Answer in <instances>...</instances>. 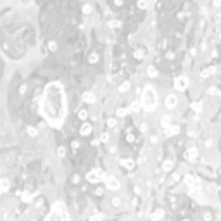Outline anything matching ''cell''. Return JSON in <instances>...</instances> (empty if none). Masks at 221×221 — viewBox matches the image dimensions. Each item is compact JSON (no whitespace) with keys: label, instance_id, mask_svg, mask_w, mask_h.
Listing matches in <instances>:
<instances>
[{"label":"cell","instance_id":"cell-3","mask_svg":"<svg viewBox=\"0 0 221 221\" xmlns=\"http://www.w3.org/2000/svg\"><path fill=\"white\" fill-rule=\"evenodd\" d=\"M105 176H107V175H104L102 169H92V171L86 173V180H88L90 183H99V182L105 180Z\"/></svg>","mask_w":221,"mask_h":221},{"label":"cell","instance_id":"cell-52","mask_svg":"<svg viewBox=\"0 0 221 221\" xmlns=\"http://www.w3.org/2000/svg\"><path fill=\"white\" fill-rule=\"evenodd\" d=\"M109 152H111V154H116V152H118V149H116V147H109Z\"/></svg>","mask_w":221,"mask_h":221},{"label":"cell","instance_id":"cell-33","mask_svg":"<svg viewBox=\"0 0 221 221\" xmlns=\"http://www.w3.org/2000/svg\"><path fill=\"white\" fill-rule=\"evenodd\" d=\"M213 145H214V140H213V138H206V140H204V147H206V149H211Z\"/></svg>","mask_w":221,"mask_h":221},{"label":"cell","instance_id":"cell-27","mask_svg":"<svg viewBox=\"0 0 221 221\" xmlns=\"http://www.w3.org/2000/svg\"><path fill=\"white\" fill-rule=\"evenodd\" d=\"M47 47H48L50 52H55V50H57V41H55V40H50V41L47 43Z\"/></svg>","mask_w":221,"mask_h":221},{"label":"cell","instance_id":"cell-9","mask_svg":"<svg viewBox=\"0 0 221 221\" xmlns=\"http://www.w3.org/2000/svg\"><path fill=\"white\" fill-rule=\"evenodd\" d=\"M81 99H83V102H86V104H95V102H97V97H95V93H92V92H85Z\"/></svg>","mask_w":221,"mask_h":221},{"label":"cell","instance_id":"cell-41","mask_svg":"<svg viewBox=\"0 0 221 221\" xmlns=\"http://www.w3.org/2000/svg\"><path fill=\"white\" fill-rule=\"evenodd\" d=\"M57 156H59V157H64V156H66V149H64V147H59V149H57Z\"/></svg>","mask_w":221,"mask_h":221},{"label":"cell","instance_id":"cell-36","mask_svg":"<svg viewBox=\"0 0 221 221\" xmlns=\"http://www.w3.org/2000/svg\"><path fill=\"white\" fill-rule=\"evenodd\" d=\"M112 206L114 207H121V199L119 197H112Z\"/></svg>","mask_w":221,"mask_h":221},{"label":"cell","instance_id":"cell-45","mask_svg":"<svg viewBox=\"0 0 221 221\" xmlns=\"http://www.w3.org/2000/svg\"><path fill=\"white\" fill-rule=\"evenodd\" d=\"M41 206H43V201H41V199H38V201H36V204H35V207H36V209H40Z\"/></svg>","mask_w":221,"mask_h":221},{"label":"cell","instance_id":"cell-44","mask_svg":"<svg viewBox=\"0 0 221 221\" xmlns=\"http://www.w3.org/2000/svg\"><path fill=\"white\" fill-rule=\"evenodd\" d=\"M166 59L173 61V59H175V52H168V54H166Z\"/></svg>","mask_w":221,"mask_h":221},{"label":"cell","instance_id":"cell-14","mask_svg":"<svg viewBox=\"0 0 221 221\" xmlns=\"http://www.w3.org/2000/svg\"><path fill=\"white\" fill-rule=\"evenodd\" d=\"M21 202L31 204V202H33V194H31V192H21Z\"/></svg>","mask_w":221,"mask_h":221},{"label":"cell","instance_id":"cell-58","mask_svg":"<svg viewBox=\"0 0 221 221\" xmlns=\"http://www.w3.org/2000/svg\"><path fill=\"white\" fill-rule=\"evenodd\" d=\"M137 204H138V199H133V201H131V206L137 207Z\"/></svg>","mask_w":221,"mask_h":221},{"label":"cell","instance_id":"cell-59","mask_svg":"<svg viewBox=\"0 0 221 221\" xmlns=\"http://www.w3.org/2000/svg\"><path fill=\"white\" fill-rule=\"evenodd\" d=\"M135 194H137V195H140V194H142V190H140L138 187H135Z\"/></svg>","mask_w":221,"mask_h":221},{"label":"cell","instance_id":"cell-16","mask_svg":"<svg viewBox=\"0 0 221 221\" xmlns=\"http://www.w3.org/2000/svg\"><path fill=\"white\" fill-rule=\"evenodd\" d=\"M147 76H149V78H157V76H159L157 67H156V66H149V67H147Z\"/></svg>","mask_w":221,"mask_h":221},{"label":"cell","instance_id":"cell-29","mask_svg":"<svg viewBox=\"0 0 221 221\" xmlns=\"http://www.w3.org/2000/svg\"><path fill=\"white\" fill-rule=\"evenodd\" d=\"M107 24H109V28H114V29H116V28H121V21H116V19L109 21Z\"/></svg>","mask_w":221,"mask_h":221},{"label":"cell","instance_id":"cell-24","mask_svg":"<svg viewBox=\"0 0 221 221\" xmlns=\"http://www.w3.org/2000/svg\"><path fill=\"white\" fill-rule=\"evenodd\" d=\"M133 57H135V59H138V61H140V59H143V57H145V50H143V48H137V50L133 52Z\"/></svg>","mask_w":221,"mask_h":221},{"label":"cell","instance_id":"cell-11","mask_svg":"<svg viewBox=\"0 0 221 221\" xmlns=\"http://www.w3.org/2000/svg\"><path fill=\"white\" fill-rule=\"evenodd\" d=\"M90 133H92V124L90 123H83L81 128H80V135L81 137H88Z\"/></svg>","mask_w":221,"mask_h":221},{"label":"cell","instance_id":"cell-26","mask_svg":"<svg viewBox=\"0 0 221 221\" xmlns=\"http://www.w3.org/2000/svg\"><path fill=\"white\" fill-rule=\"evenodd\" d=\"M78 118H80L81 121H85V119L88 118V111H86V109H80V111H78Z\"/></svg>","mask_w":221,"mask_h":221},{"label":"cell","instance_id":"cell-2","mask_svg":"<svg viewBox=\"0 0 221 221\" xmlns=\"http://www.w3.org/2000/svg\"><path fill=\"white\" fill-rule=\"evenodd\" d=\"M45 221H69V214H67V209H66L64 202H61V201L54 202V206H52L48 216L45 218Z\"/></svg>","mask_w":221,"mask_h":221},{"label":"cell","instance_id":"cell-18","mask_svg":"<svg viewBox=\"0 0 221 221\" xmlns=\"http://www.w3.org/2000/svg\"><path fill=\"white\" fill-rule=\"evenodd\" d=\"M202 107H204V104L201 102V100H195V102H192V111L194 112H202Z\"/></svg>","mask_w":221,"mask_h":221},{"label":"cell","instance_id":"cell-42","mask_svg":"<svg viewBox=\"0 0 221 221\" xmlns=\"http://www.w3.org/2000/svg\"><path fill=\"white\" fill-rule=\"evenodd\" d=\"M213 7H214V9H220L221 7V0H213Z\"/></svg>","mask_w":221,"mask_h":221},{"label":"cell","instance_id":"cell-25","mask_svg":"<svg viewBox=\"0 0 221 221\" xmlns=\"http://www.w3.org/2000/svg\"><path fill=\"white\" fill-rule=\"evenodd\" d=\"M207 95H214V97H221V90H218L216 86L207 88Z\"/></svg>","mask_w":221,"mask_h":221},{"label":"cell","instance_id":"cell-57","mask_svg":"<svg viewBox=\"0 0 221 221\" xmlns=\"http://www.w3.org/2000/svg\"><path fill=\"white\" fill-rule=\"evenodd\" d=\"M95 194H97V195H102V194H104V190H102V188H97V190H95Z\"/></svg>","mask_w":221,"mask_h":221},{"label":"cell","instance_id":"cell-53","mask_svg":"<svg viewBox=\"0 0 221 221\" xmlns=\"http://www.w3.org/2000/svg\"><path fill=\"white\" fill-rule=\"evenodd\" d=\"M73 183H80V176H78V175L73 176Z\"/></svg>","mask_w":221,"mask_h":221},{"label":"cell","instance_id":"cell-8","mask_svg":"<svg viewBox=\"0 0 221 221\" xmlns=\"http://www.w3.org/2000/svg\"><path fill=\"white\" fill-rule=\"evenodd\" d=\"M185 183H187V187H188L190 190H194V188H197L199 180H197L194 175H187V176H185Z\"/></svg>","mask_w":221,"mask_h":221},{"label":"cell","instance_id":"cell-7","mask_svg":"<svg viewBox=\"0 0 221 221\" xmlns=\"http://www.w3.org/2000/svg\"><path fill=\"white\" fill-rule=\"evenodd\" d=\"M197 157H199V150H197L195 147L187 149V152H185V159H187V161L194 163V161H197Z\"/></svg>","mask_w":221,"mask_h":221},{"label":"cell","instance_id":"cell-51","mask_svg":"<svg viewBox=\"0 0 221 221\" xmlns=\"http://www.w3.org/2000/svg\"><path fill=\"white\" fill-rule=\"evenodd\" d=\"M123 3H124V2H123V0H114V5H118V7H121V5H123Z\"/></svg>","mask_w":221,"mask_h":221},{"label":"cell","instance_id":"cell-46","mask_svg":"<svg viewBox=\"0 0 221 221\" xmlns=\"http://www.w3.org/2000/svg\"><path fill=\"white\" fill-rule=\"evenodd\" d=\"M204 220H206V221H211V220H213V214H211V213H206V214H204Z\"/></svg>","mask_w":221,"mask_h":221},{"label":"cell","instance_id":"cell-30","mask_svg":"<svg viewBox=\"0 0 221 221\" xmlns=\"http://www.w3.org/2000/svg\"><path fill=\"white\" fill-rule=\"evenodd\" d=\"M97 61H99V55H97L95 52H92V54L88 55V62H90V64H95Z\"/></svg>","mask_w":221,"mask_h":221},{"label":"cell","instance_id":"cell-47","mask_svg":"<svg viewBox=\"0 0 221 221\" xmlns=\"http://www.w3.org/2000/svg\"><path fill=\"white\" fill-rule=\"evenodd\" d=\"M201 16H207V9H206L204 5L201 7Z\"/></svg>","mask_w":221,"mask_h":221},{"label":"cell","instance_id":"cell-54","mask_svg":"<svg viewBox=\"0 0 221 221\" xmlns=\"http://www.w3.org/2000/svg\"><path fill=\"white\" fill-rule=\"evenodd\" d=\"M214 21H216V22H221V14H216V17H214Z\"/></svg>","mask_w":221,"mask_h":221},{"label":"cell","instance_id":"cell-1","mask_svg":"<svg viewBox=\"0 0 221 221\" xmlns=\"http://www.w3.org/2000/svg\"><path fill=\"white\" fill-rule=\"evenodd\" d=\"M142 107L147 112H154L156 111V107H157V95H156V90L152 86H145L143 88V93H142Z\"/></svg>","mask_w":221,"mask_h":221},{"label":"cell","instance_id":"cell-35","mask_svg":"<svg viewBox=\"0 0 221 221\" xmlns=\"http://www.w3.org/2000/svg\"><path fill=\"white\" fill-rule=\"evenodd\" d=\"M116 124H118V123H116L114 118H109V119H107V126H109V128H116Z\"/></svg>","mask_w":221,"mask_h":221},{"label":"cell","instance_id":"cell-17","mask_svg":"<svg viewBox=\"0 0 221 221\" xmlns=\"http://www.w3.org/2000/svg\"><path fill=\"white\" fill-rule=\"evenodd\" d=\"M163 218H164V211L163 209H157L154 214H150V220L152 221H161Z\"/></svg>","mask_w":221,"mask_h":221},{"label":"cell","instance_id":"cell-38","mask_svg":"<svg viewBox=\"0 0 221 221\" xmlns=\"http://www.w3.org/2000/svg\"><path fill=\"white\" fill-rule=\"evenodd\" d=\"M180 178H182V175H180V173H173L171 182H173V183H176V182H180Z\"/></svg>","mask_w":221,"mask_h":221},{"label":"cell","instance_id":"cell-6","mask_svg":"<svg viewBox=\"0 0 221 221\" xmlns=\"http://www.w3.org/2000/svg\"><path fill=\"white\" fill-rule=\"evenodd\" d=\"M164 105H166V109L173 111V109L178 105V97H176V95H173V93H169V95L164 99Z\"/></svg>","mask_w":221,"mask_h":221},{"label":"cell","instance_id":"cell-19","mask_svg":"<svg viewBox=\"0 0 221 221\" xmlns=\"http://www.w3.org/2000/svg\"><path fill=\"white\" fill-rule=\"evenodd\" d=\"M130 111H131V112H140V111H142V102H138V100L131 102V105H130Z\"/></svg>","mask_w":221,"mask_h":221},{"label":"cell","instance_id":"cell-4","mask_svg":"<svg viewBox=\"0 0 221 221\" xmlns=\"http://www.w3.org/2000/svg\"><path fill=\"white\" fill-rule=\"evenodd\" d=\"M105 188L107 190H112V192H116V190H119L121 188V183L118 182V178H114V176H105Z\"/></svg>","mask_w":221,"mask_h":221},{"label":"cell","instance_id":"cell-61","mask_svg":"<svg viewBox=\"0 0 221 221\" xmlns=\"http://www.w3.org/2000/svg\"><path fill=\"white\" fill-rule=\"evenodd\" d=\"M220 118H221V114H220Z\"/></svg>","mask_w":221,"mask_h":221},{"label":"cell","instance_id":"cell-12","mask_svg":"<svg viewBox=\"0 0 221 221\" xmlns=\"http://www.w3.org/2000/svg\"><path fill=\"white\" fill-rule=\"evenodd\" d=\"M178 133H180V126H176V124H171L168 130H164V135L166 137H175Z\"/></svg>","mask_w":221,"mask_h":221},{"label":"cell","instance_id":"cell-31","mask_svg":"<svg viewBox=\"0 0 221 221\" xmlns=\"http://www.w3.org/2000/svg\"><path fill=\"white\" fill-rule=\"evenodd\" d=\"M137 7L142 9V10H145V9L149 7V3H147V0H138V2H137Z\"/></svg>","mask_w":221,"mask_h":221},{"label":"cell","instance_id":"cell-32","mask_svg":"<svg viewBox=\"0 0 221 221\" xmlns=\"http://www.w3.org/2000/svg\"><path fill=\"white\" fill-rule=\"evenodd\" d=\"M88 221H104V218H102V214L95 213V214H92V216H90V220H88Z\"/></svg>","mask_w":221,"mask_h":221},{"label":"cell","instance_id":"cell-43","mask_svg":"<svg viewBox=\"0 0 221 221\" xmlns=\"http://www.w3.org/2000/svg\"><path fill=\"white\" fill-rule=\"evenodd\" d=\"M190 55H192V57L197 55V48H195V47H190Z\"/></svg>","mask_w":221,"mask_h":221},{"label":"cell","instance_id":"cell-15","mask_svg":"<svg viewBox=\"0 0 221 221\" xmlns=\"http://www.w3.org/2000/svg\"><path fill=\"white\" fill-rule=\"evenodd\" d=\"M173 166H175V163H173L171 159H166V161H163V171H164V173H169V171H173Z\"/></svg>","mask_w":221,"mask_h":221},{"label":"cell","instance_id":"cell-60","mask_svg":"<svg viewBox=\"0 0 221 221\" xmlns=\"http://www.w3.org/2000/svg\"><path fill=\"white\" fill-rule=\"evenodd\" d=\"M220 40H221V35H220Z\"/></svg>","mask_w":221,"mask_h":221},{"label":"cell","instance_id":"cell-40","mask_svg":"<svg viewBox=\"0 0 221 221\" xmlns=\"http://www.w3.org/2000/svg\"><path fill=\"white\" fill-rule=\"evenodd\" d=\"M100 142L107 143V142H109V133H102V135H100Z\"/></svg>","mask_w":221,"mask_h":221},{"label":"cell","instance_id":"cell-48","mask_svg":"<svg viewBox=\"0 0 221 221\" xmlns=\"http://www.w3.org/2000/svg\"><path fill=\"white\" fill-rule=\"evenodd\" d=\"M71 147H73V149H78V147H80V142H78V140H74V142L71 143Z\"/></svg>","mask_w":221,"mask_h":221},{"label":"cell","instance_id":"cell-23","mask_svg":"<svg viewBox=\"0 0 221 221\" xmlns=\"http://www.w3.org/2000/svg\"><path fill=\"white\" fill-rule=\"evenodd\" d=\"M92 10H93V7H92L90 3H83V5H81V12H83L85 16H88V14H92Z\"/></svg>","mask_w":221,"mask_h":221},{"label":"cell","instance_id":"cell-34","mask_svg":"<svg viewBox=\"0 0 221 221\" xmlns=\"http://www.w3.org/2000/svg\"><path fill=\"white\" fill-rule=\"evenodd\" d=\"M138 128H140V131H142V133H147V131H149V123H140V126H138Z\"/></svg>","mask_w":221,"mask_h":221},{"label":"cell","instance_id":"cell-50","mask_svg":"<svg viewBox=\"0 0 221 221\" xmlns=\"http://www.w3.org/2000/svg\"><path fill=\"white\" fill-rule=\"evenodd\" d=\"M157 142H159L157 137H150V143H157Z\"/></svg>","mask_w":221,"mask_h":221},{"label":"cell","instance_id":"cell-20","mask_svg":"<svg viewBox=\"0 0 221 221\" xmlns=\"http://www.w3.org/2000/svg\"><path fill=\"white\" fill-rule=\"evenodd\" d=\"M128 112H130V107H119L116 111V116L118 118H124V116H128Z\"/></svg>","mask_w":221,"mask_h":221},{"label":"cell","instance_id":"cell-49","mask_svg":"<svg viewBox=\"0 0 221 221\" xmlns=\"http://www.w3.org/2000/svg\"><path fill=\"white\" fill-rule=\"evenodd\" d=\"M201 50H207V43H206V41L201 43Z\"/></svg>","mask_w":221,"mask_h":221},{"label":"cell","instance_id":"cell-13","mask_svg":"<svg viewBox=\"0 0 221 221\" xmlns=\"http://www.w3.org/2000/svg\"><path fill=\"white\" fill-rule=\"evenodd\" d=\"M119 164H121L124 169H128V171H131V169L135 168V161H133V159H121Z\"/></svg>","mask_w":221,"mask_h":221},{"label":"cell","instance_id":"cell-56","mask_svg":"<svg viewBox=\"0 0 221 221\" xmlns=\"http://www.w3.org/2000/svg\"><path fill=\"white\" fill-rule=\"evenodd\" d=\"M99 143H100V140H92V145H93V147H97Z\"/></svg>","mask_w":221,"mask_h":221},{"label":"cell","instance_id":"cell-55","mask_svg":"<svg viewBox=\"0 0 221 221\" xmlns=\"http://www.w3.org/2000/svg\"><path fill=\"white\" fill-rule=\"evenodd\" d=\"M126 140H128V142H133V140H135V137H133V135H128V137H126Z\"/></svg>","mask_w":221,"mask_h":221},{"label":"cell","instance_id":"cell-37","mask_svg":"<svg viewBox=\"0 0 221 221\" xmlns=\"http://www.w3.org/2000/svg\"><path fill=\"white\" fill-rule=\"evenodd\" d=\"M26 92H28V85H26V83H22V85L19 86V93H21V95H24Z\"/></svg>","mask_w":221,"mask_h":221},{"label":"cell","instance_id":"cell-10","mask_svg":"<svg viewBox=\"0 0 221 221\" xmlns=\"http://www.w3.org/2000/svg\"><path fill=\"white\" fill-rule=\"evenodd\" d=\"M171 121H173V118H171L169 114H164V116L161 118V126H163V130H168V128L171 126Z\"/></svg>","mask_w":221,"mask_h":221},{"label":"cell","instance_id":"cell-39","mask_svg":"<svg viewBox=\"0 0 221 221\" xmlns=\"http://www.w3.org/2000/svg\"><path fill=\"white\" fill-rule=\"evenodd\" d=\"M209 76H211V73H209L207 69H202V71H201V78H204V80H206V78H209Z\"/></svg>","mask_w":221,"mask_h":221},{"label":"cell","instance_id":"cell-5","mask_svg":"<svg viewBox=\"0 0 221 221\" xmlns=\"http://www.w3.org/2000/svg\"><path fill=\"white\" fill-rule=\"evenodd\" d=\"M175 90H178V92H183V90H187L188 88V80L185 78V76H178V78H175Z\"/></svg>","mask_w":221,"mask_h":221},{"label":"cell","instance_id":"cell-28","mask_svg":"<svg viewBox=\"0 0 221 221\" xmlns=\"http://www.w3.org/2000/svg\"><path fill=\"white\" fill-rule=\"evenodd\" d=\"M26 131H28V135H29V137H36V135H38V130H36L35 126H28V128H26Z\"/></svg>","mask_w":221,"mask_h":221},{"label":"cell","instance_id":"cell-21","mask_svg":"<svg viewBox=\"0 0 221 221\" xmlns=\"http://www.w3.org/2000/svg\"><path fill=\"white\" fill-rule=\"evenodd\" d=\"M0 185H2V194H7V192H9V188H10V183H9V180H7V178H2Z\"/></svg>","mask_w":221,"mask_h":221},{"label":"cell","instance_id":"cell-22","mask_svg":"<svg viewBox=\"0 0 221 221\" xmlns=\"http://www.w3.org/2000/svg\"><path fill=\"white\" fill-rule=\"evenodd\" d=\"M128 90H130V81H123V83L119 85V88H118L119 93H126Z\"/></svg>","mask_w":221,"mask_h":221}]
</instances>
